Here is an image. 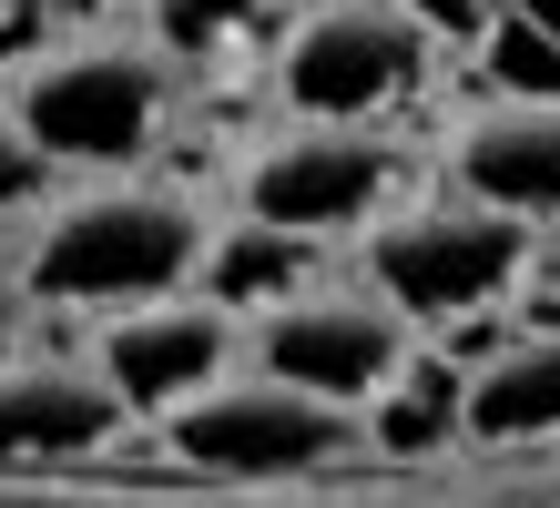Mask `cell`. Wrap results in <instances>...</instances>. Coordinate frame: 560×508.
<instances>
[{"label":"cell","instance_id":"12","mask_svg":"<svg viewBox=\"0 0 560 508\" xmlns=\"http://www.w3.org/2000/svg\"><path fill=\"white\" fill-rule=\"evenodd\" d=\"M357 437L387 448V458H439V448H458V356L418 346L398 377L357 406Z\"/></svg>","mask_w":560,"mask_h":508},{"label":"cell","instance_id":"14","mask_svg":"<svg viewBox=\"0 0 560 508\" xmlns=\"http://www.w3.org/2000/svg\"><path fill=\"white\" fill-rule=\"evenodd\" d=\"M285 11H295V0H143V31L194 72V61L245 51L255 31H285Z\"/></svg>","mask_w":560,"mask_h":508},{"label":"cell","instance_id":"17","mask_svg":"<svg viewBox=\"0 0 560 508\" xmlns=\"http://www.w3.org/2000/svg\"><path fill=\"white\" fill-rule=\"evenodd\" d=\"M500 31H510V42H530L550 72H560V0H500Z\"/></svg>","mask_w":560,"mask_h":508},{"label":"cell","instance_id":"15","mask_svg":"<svg viewBox=\"0 0 560 508\" xmlns=\"http://www.w3.org/2000/svg\"><path fill=\"white\" fill-rule=\"evenodd\" d=\"M51 193H61V174H51L42 153H31V132H21L11 113H0V224H31Z\"/></svg>","mask_w":560,"mask_h":508},{"label":"cell","instance_id":"19","mask_svg":"<svg viewBox=\"0 0 560 508\" xmlns=\"http://www.w3.org/2000/svg\"><path fill=\"white\" fill-rule=\"evenodd\" d=\"M42 11H51L61 31H72V21H113V11H122V0H42ZM133 11H143V0H133Z\"/></svg>","mask_w":560,"mask_h":508},{"label":"cell","instance_id":"13","mask_svg":"<svg viewBox=\"0 0 560 508\" xmlns=\"http://www.w3.org/2000/svg\"><path fill=\"white\" fill-rule=\"evenodd\" d=\"M326 264H316V245H285V234H266V224H235L224 214L214 224V245H205V285L214 305H235V316H266L276 295H295V285H316Z\"/></svg>","mask_w":560,"mask_h":508},{"label":"cell","instance_id":"11","mask_svg":"<svg viewBox=\"0 0 560 508\" xmlns=\"http://www.w3.org/2000/svg\"><path fill=\"white\" fill-rule=\"evenodd\" d=\"M458 437L479 448L560 437V326H510L479 356H458Z\"/></svg>","mask_w":560,"mask_h":508},{"label":"cell","instance_id":"5","mask_svg":"<svg viewBox=\"0 0 560 508\" xmlns=\"http://www.w3.org/2000/svg\"><path fill=\"white\" fill-rule=\"evenodd\" d=\"M448 42L408 0H295L276 31L285 122H387L439 82Z\"/></svg>","mask_w":560,"mask_h":508},{"label":"cell","instance_id":"16","mask_svg":"<svg viewBox=\"0 0 560 508\" xmlns=\"http://www.w3.org/2000/svg\"><path fill=\"white\" fill-rule=\"evenodd\" d=\"M408 11L439 31L448 51H458V42H489V31H500V0H408Z\"/></svg>","mask_w":560,"mask_h":508},{"label":"cell","instance_id":"3","mask_svg":"<svg viewBox=\"0 0 560 508\" xmlns=\"http://www.w3.org/2000/svg\"><path fill=\"white\" fill-rule=\"evenodd\" d=\"M530 264H540L530 224L489 214V203L448 193V184L398 193L368 234H357V285H368L377 305H398L408 335H458V326L520 305Z\"/></svg>","mask_w":560,"mask_h":508},{"label":"cell","instance_id":"4","mask_svg":"<svg viewBox=\"0 0 560 508\" xmlns=\"http://www.w3.org/2000/svg\"><path fill=\"white\" fill-rule=\"evenodd\" d=\"M408 193V143L387 122H266L224 163L235 224H266L285 245H357Z\"/></svg>","mask_w":560,"mask_h":508},{"label":"cell","instance_id":"2","mask_svg":"<svg viewBox=\"0 0 560 508\" xmlns=\"http://www.w3.org/2000/svg\"><path fill=\"white\" fill-rule=\"evenodd\" d=\"M0 113L61 184L143 174V153L184 122V61L143 21H72L0 72Z\"/></svg>","mask_w":560,"mask_h":508},{"label":"cell","instance_id":"7","mask_svg":"<svg viewBox=\"0 0 560 508\" xmlns=\"http://www.w3.org/2000/svg\"><path fill=\"white\" fill-rule=\"evenodd\" d=\"M418 346H428V335H408V316L377 305L357 275H316V285L276 295L266 316H245V366H266V377L306 387L326 406H347V417L398 377Z\"/></svg>","mask_w":560,"mask_h":508},{"label":"cell","instance_id":"8","mask_svg":"<svg viewBox=\"0 0 560 508\" xmlns=\"http://www.w3.org/2000/svg\"><path fill=\"white\" fill-rule=\"evenodd\" d=\"M82 356H92V377L113 387V406L133 427H163L174 406H194L214 377H235V366H245V316H235V305H214L205 285H184V295H153V305L103 316Z\"/></svg>","mask_w":560,"mask_h":508},{"label":"cell","instance_id":"18","mask_svg":"<svg viewBox=\"0 0 560 508\" xmlns=\"http://www.w3.org/2000/svg\"><path fill=\"white\" fill-rule=\"evenodd\" d=\"M21 346H31V305H21V285H11V275H0V366H11Z\"/></svg>","mask_w":560,"mask_h":508},{"label":"cell","instance_id":"9","mask_svg":"<svg viewBox=\"0 0 560 508\" xmlns=\"http://www.w3.org/2000/svg\"><path fill=\"white\" fill-rule=\"evenodd\" d=\"M448 193L489 203L510 224H560V92H479L439 132Z\"/></svg>","mask_w":560,"mask_h":508},{"label":"cell","instance_id":"6","mask_svg":"<svg viewBox=\"0 0 560 508\" xmlns=\"http://www.w3.org/2000/svg\"><path fill=\"white\" fill-rule=\"evenodd\" d=\"M174 468L194 479H235V488H285V479H316V468H337L357 448V417L347 406H326L306 387L266 377V366H235V377H214L194 406L153 427Z\"/></svg>","mask_w":560,"mask_h":508},{"label":"cell","instance_id":"1","mask_svg":"<svg viewBox=\"0 0 560 508\" xmlns=\"http://www.w3.org/2000/svg\"><path fill=\"white\" fill-rule=\"evenodd\" d=\"M214 245V203L174 174H103V184H61L42 214L21 224L11 285L31 316H122V305L184 295L205 275Z\"/></svg>","mask_w":560,"mask_h":508},{"label":"cell","instance_id":"10","mask_svg":"<svg viewBox=\"0 0 560 508\" xmlns=\"http://www.w3.org/2000/svg\"><path fill=\"white\" fill-rule=\"evenodd\" d=\"M133 427L113 387L92 377L82 346H21L0 366V468H51V458H103Z\"/></svg>","mask_w":560,"mask_h":508}]
</instances>
